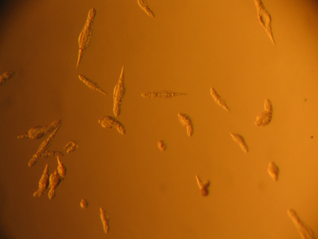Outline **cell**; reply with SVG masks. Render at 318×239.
<instances>
[{
    "mask_svg": "<svg viewBox=\"0 0 318 239\" xmlns=\"http://www.w3.org/2000/svg\"><path fill=\"white\" fill-rule=\"evenodd\" d=\"M230 135L233 140L239 144L244 152H248V146L246 144L244 138L242 136L239 134L232 133H230Z\"/></svg>",
    "mask_w": 318,
    "mask_h": 239,
    "instance_id": "5b68a950",
    "label": "cell"
},
{
    "mask_svg": "<svg viewBox=\"0 0 318 239\" xmlns=\"http://www.w3.org/2000/svg\"><path fill=\"white\" fill-rule=\"evenodd\" d=\"M79 77L80 79L90 88L98 91L105 95H107L106 93L101 89L96 83L82 75H79Z\"/></svg>",
    "mask_w": 318,
    "mask_h": 239,
    "instance_id": "8992f818",
    "label": "cell"
},
{
    "mask_svg": "<svg viewBox=\"0 0 318 239\" xmlns=\"http://www.w3.org/2000/svg\"><path fill=\"white\" fill-rule=\"evenodd\" d=\"M158 146L159 148L161 151L164 152L166 150V145L164 141L159 140L158 142Z\"/></svg>",
    "mask_w": 318,
    "mask_h": 239,
    "instance_id": "9c48e42d",
    "label": "cell"
},
{
    "mask_svg": "<svg viewBox=\"0 0 318 239\" xmlns=\"http://www.w3.org/2000/svg\"><path fill=\"white\" fill-rule=\"evenodd\" d=\"M138 3L141 8L149 16L154 17V14L149 8L147 3L145 1L138 0Z\"/></svg>",
    "mask_w": 318,
    "mask_h": 239,
    "instance_id": "52a82bcc",
    "label": "cell"
},
{
    "mask_svg": "<svg viewBox=\"0 0 318 239\" xmlns=\"http://www.w3.org/2000/svg\"><path fill=\"white\" fill-rule=\"evenodd\" d=\"M87 204H88L85 200H83V201H82L81 205L83 208H86L87 206Z\"/></svg>",
    "mask_w": 318,
    "mask_h": 239,
    "instance_id": "30bf717a",
    "label": "cell"
},
{
    "mask_svg": "<svg viewBox=\"0 0 318 239\" xmlns=\"http://www.w3.org/2000/svg\"><path fill=\"white\" fill-rule=\"evenodd\" d=\"M179 116L181 122L187 127L188 135L190 137L192 136L193 133L194 129L190 118L188 115L185 114H179Z\"/></svg>",
    "mask_w": 318,
    "mask_h": 239,
    "instance_id": "3957f363",
    "label": "cell"
},
{
    "mask_svg": "<svg viewBox=\"0 0 318 239\" xmlns=\"http://www.w3.org/2000/svg\"><path fill=\"white\" fill-rule=\"evenodd\" d=\"M271 165L272 167H271L270 166V168L269 169V172L270 173L271 175H272V176H273L274 179L276 180H277V177L279 172V170L278 167L274 164H272Z\"/></svg>",
    "mask_w": 318,
    "mask_h": 239,
    "instance_id": "ba28073f",
    "label": "cell"
},
{
    "mask_svg": "<svg viewBox=\"0 0 318 239\" xmlns=\"http://www.w3.org/2000/svg\"><path fill=\"white\" fill-rule=\"evenodd\" d=\"M50 177L49 170L47 168L39 181L38 190L33 194L34 196L40 197L43 195L49 186Z\"/></svg>",
    "mask_w": 318,
    "mask_h": 239,
    "instance_id": "7a4b0ae2",
    "label": "cell"
},
{
    "mask_svg": "<svg viewBox=\"0 0 318 239\" xmlns=\"http://www.w3.org/2000/svg\"><path fill=\"white\" fill-rule=\"evenodd\" d=\"M61 177L59 175L58 172L57 171L50 176L49 186L50 190L48 194L50 199H52L55 197L56 189L61 182Z\"/></svg>",
    "mask_w": 318,
    "mask_h": 239,
    "instance_id": "6da1fadb",
    "label": "cell"
},
{
    "mask_svg": "<svg viewBox=\"0 0 318 239\" xmlns=\"http://www.w3.org/2000/svg\"><path fill=\"white\" fill-rule=\"evenodd\" d=\"M211 94L216 102L220 106L224 108L227 111H229V109L226 105L225 101L219 95L215 89L211 87L210 88Z\"/></svg>",
    "mask_w": 318,
    "mask_h": 239,
    "instance_id": "277c9868",
    "label": "cell"
}]
</instances>
